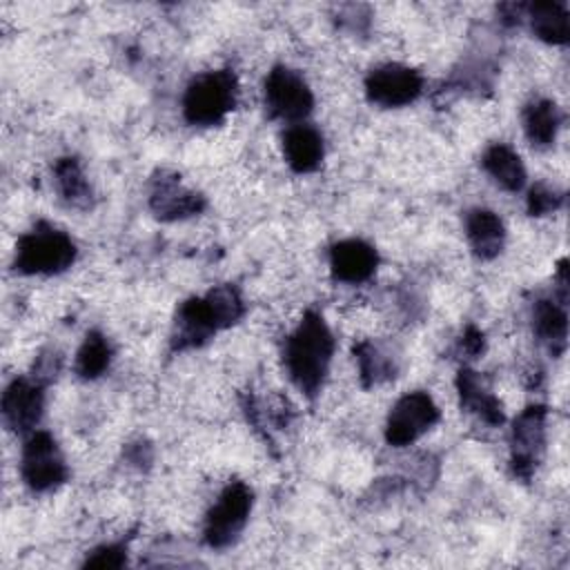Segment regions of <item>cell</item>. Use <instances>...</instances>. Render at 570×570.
Wrapping results in <instances>:
<instances>
[{"instance_id":"obj_4","label":"cell","mask_w":570,"mask_h":570,"mask_svg":"<svg viewBox=\"0 0 570 570\" xmlns=\"http://www.w3.org/2000/svg\"><path fill=\"white\" fill-rule=\"evenodd\" d=\"M249 510H252V490L240 481L229 483L207 514V523H205L207 543L212 548L229 546L245 528Z\"/></svg>"},{"instance_id":"obj_13","label":"cell","mask_w":570,"mask_h":570,"mask_svg":"<svg viewBox=\"0 0 570 570\" xmlns=\"http://www.w3.org/2000/svg\"><path fill=\"white\" fill-rule=\"evenodd\" d=\"M216 330L218 325L214 321L207 298H189L187 303H183L176 316L174 347L185 350V347L203 345Z\"/></svg>"},{"instance_id":"obj_22","label":"cell","mask_w":570,"mask_h":570,"mask_svg":"<svg viewBox=\"0 0 570 570\" xmlns=\"http://www.w3.org/2000/svg\"><path fill=\"white\" fill-rule=\"evenodd\" d=\"M109 358H111V350H109L107 338L102 334H98V332H89L85 336L82 347L78 350L76 372L82 379H96V376H100L107 370Z\"/></svg>"},{"instance_id":"obj_21","label":"cell","mask_w":570,"mask_h":570,"mask_svg":"<svg viewBox=\"0 0 570 570\" xmlns=\"http://www.w3.org/2000/svg\"><path fill=\"white\" fill-rule=\"evenodd\" d=\"M566 312L554 301H539L534 305V330L541 341L550 345L552 352H561L566 345Z\"/></svg>"},{"instance_id":"obj_6","label":"cell","mask_w":570,"mask_h":570,"mask_svg":"<svg viewBox=\"0 0 570 570\" xmlns=\"http://www.w3.org/2000/svg\"><path fill=\"white\" fill-rule=\"evenodd\" d=\"M439 421V407L434 405L432 396L425 392H412L399 399L392 407L385 439L387 443L401 448L416 441L423 432H428Z\"/></svg>"},{"instance_id":"obj_8","label":"cell","mask_w":570,"mask_h":570,"mask_svg":"<svg viewBox=\"0 0 570 570\" xmlns=\"http://www.w3.org/2000/svg\"><path fill=\"white\" fill-rule=\"evenodd\" d=\"M423 87L419 71L405 65H383L365 78L367 98L381 107H401L412 102Z\"/></svg>"},{"instance_id":"obj_7","label":"cell","mask_w":570,"mask_h":570,"mask_svg":"<svg viewBox=\"0 0 570 570\" xmlns=\"http://www.w3.org/2000/svg\"><path fill=\"white\" fill-rule=\"evenodd\" d=\"M22 476L29 488L45 492L60 485L67 476L62 454L47 432H33L22 450Z\"/></svg>"},{"instance_id":"obj_16","label":"cell","mask_w":570,"mask_h":570,"mask_svg":"<svg viewBox=\"0 0 570 570\" xmlns=\"http://www.w3.org/2000/svg\"><path fill=\"white\" fill-rule=\"evenodd\" d=\"M456 385H459V394H461V405L463 407L476 412L490 425L503 423V412H501L499 401L490 392H485L481 387V381H479V376L474 372L461 370L459 379H456Z\"/></svg>"},{"instance_id":"obj_18","label":"cell","mask_w":570,"mask_h":570,"mask_svg":"<svg viewBox=\"0 0 570 570\" xmlns=\"http://www.w3.org/2000/svg\"><path fill=\"white\" fill-rule=\"evenodd\" d=\"M532 31L552 45L568 42V11L561 2H534L530 7Z\"/></svg>"},{"instance_id":"obj_17","label":"cell","mask_w":570,"mask_h":570,"mask_svg":"<svg viewBox=\"0 0 570 570\" xmlns=\"http://www.w3.org/2000/svg\"><path fill=\"white\" fill-rule=\"evenodd\" d=\"M483 167L503 189L517 191L525 183V169L521 158L505 145H492L483 154Z\"/></svg>"},{"instance_id":"obj_25","label":"cell","mask_w":570,"mask_h":570,"mask_svg":"<svg viewBox=\"0 0 570 570\" xmlns=\"http://www.w3.org/2000/svg\"><path fill=\"white\" fill-rule=\"evenodd\" d=\"M559 203H561V196L554 189H550L546 185H534L528 196V212L532 216H541V214L557 209Z\"/></svg>"},{"instance_id":"obj_11","label":"cell","mask_w":570,"mask_h":570,"mask_svg":"<svg viewBox=\"0 0 570 570\" xmlns=\"http://www.w3.org/2000/svg\"><path fill=\"white\" fill-rule=\"evenodd\" d=\"M205 200L196 191H189L180 185L178 176L174 174H160L154 180L151 189V209L156 216L174 220V218H185L191 214H198L203 209Z\"/></svg>"},{"instance_id":"obj_26","label":"cell","mask_w":570,"mask_h":570,"mask_svg":"<svg viewBox=\"0 0 570 570\" xmlns=\"http://www.w3.org/2000/svg\"><path fill=\"white\" fill-rule=\"evenodd\" d=\"M127 561L122 546H102L94 550L91 557H87V568H122Z\"/></svg>"},{"instance_id":"obj_3","label":"cell","mask_w":570,"mask_h":570,"mask_svg":"<svg viewBox=\"0 0 570 570\" xmlns=\"http://www.w3.org/2000/svg\"><path fill=\"white\" fill-rule=\"evenodd\" d=\"M76 258L73 240L45 223L27 232L16 247V269L22 274H56Z\"/></svg>"},{"instance_id":"obj_27","label":"cell","mask_w":570,"mask_h":570,"mask_svg":"<svg viewBox=\"0 0 570 570\" xmlns=\"http://www.w3.org/2000/svg\"><path fill=\"white\" fill-rule=\"evenodd\" d=\"M463 350L468 354H472V356L479 354L483 350V334L479 330H474V327H468L465 334H463Z\"/></svg>"},{"instance_id":"obj_10","label":"cell","mask_w":570,"mask_h":570,"mask_svg":"<svg viewBox=\"0 0 570 570\" xmlns=\"http://www.w3.org/2000/svg\"><path fill=\"white\" fill-rule=\"evenodd\" d=\"M42 414V387L40 383L16 379L2 394V416L13 432H29L36 428Z\"/></svg>"},{"instance_id":"obj_15","label":"cell","mask_w":570,"mask_h":570,"mask_svg":"<svg viewBox=\"0 0 570 570\" xmlns=\"http://www.w3.org/2000/svg\"><path fill=\"white\" fill-rule=\"evenodd\" d=\"M465 229L470 245L479 258H494L501 252L505 232L497 214L488 209H474L468 214Z\"/></svg>"},{"instance_id":"obj_9","label":"cell","mask_w":570,"mask_h":570,"mask_svg":"<svg viewBox=\"0 0 570 570\" xmlns=\"http://www.w3.org/2000/svg\"><path fill=\"white\" fill-rule=\"evenodd\" d=\"M546 407L532 405L519 414L512 430V470L517 476L528 479L534 472L539 454L543 450Z\"/></svg>"},{"instance_id":"obj_19","label":"cell","mask_w":570,"mask_h":570,"mask_svg":"<svg viewBox=\"0 0 570 570\" xmlns=\"http://www.w3.org/2000/svg\"><path fill=\"white\" fill-rule=\"evenodd\" d=\"M559 109L554 102L550 100H534L525 107L523 114V125H525V134L530 138L532 145L537 147H548L559 129Z\"/></svg>"},{"instance_id":"obj_24","label":"cell","mask_w":570,"mask_h":570,"mask_svg":"<svg viewBox=\"0 0 570 570\" xmlns=\"http://www.w3.org/2000/svg\"><path fill=\"white\" fill-rule=\"evenodd\" d=\"M354 352H356V356H358L361 376H363L365 385L376 383V381H381V379L387 376L390 367H387V363L383 361V356L379 354L376 347H372V345L365 343V345H358Z\"/></svg>"},{"instance_id":"obj_20","label":"cell","mask_w":570,"mask_h":570,"mask_svg":"<svg viewBox=\"0 0 570 570\" xmlns=\"http://www.w3.org/2000/svg\"><path fill=\"white\" fill-rule=\"evenodd\" d=\"M56 183L67 203L73 207H89L91 205V187L78 165L76 158H60L53 165Z\"/></svg>"},{"instance_id":"obj_23","label":"cell","mask_w":570,"mask_h":570,"mask_svg":"<svg viewBox=\"0 0 570 570\" xmlns=\"http://www.w3.org/2000/svg\"><path fill=\"white\" fill-rule=\"evenodd\" d=\"M205 298L209 303V309L214 314V321H216L218 330L229 327L232 323H236L243 316L240 294L232 285H218Z\"/></svg>"},{"instance_id":"obj_2","label":"cell","mask_w":570,"mask_h":570,"mask_svg":"<svg viewBox=\"0 0 570 570\" xmlns=\"http://www.w3.org/2000/svg\"><path fill=\"white\" fill-rule=\"evenodd\" d=\"M238 82L227 69L207 71L191 80L183 98L185 118L191 125H218L236 105Z\"/></svg>"},{"instance_id":"obj_5","label":"cell","mask_w":570,"mask_h":570,"mask_svg":"<svg viewBox=\"0 0 570 570\" xmlns=\"http://www.w3.org/2000/svg\"><path fill=\"white\" fill-rule=\"evenodd\" d=\"M265 105L274 118L301 120L312 111L307 82L289 67H274L265 80Z\"/></svg>"},{"instance_id":"obj_14","label":"cell","mask_w":570,"mask_h":570,"mask_svg":"<svg viewBox=\"0 0 570 570\" xmlns=\"http://www.w3.org/2000/svg\"><path fill=\"white\" fill-rule=\"evenodd\" d=\"M283 154L294 171H314L323 160V138L309 125H294L283 136Z\"/></svg>"},{"instance_id":"obj_1","label":"cell","mask_w":570,"mask_h":570,"mask_svg":"<svg viewBox=\"0 0 570 570\" xmlns=\"http://www.w3.org/2000/svg\"><path fill=\"white\" fill-rule=\"evenodd\" d=\"M334 352V338L323 316L307 312L285 343V365L292 381L309 396L323 385Z\"/></svg>"},{"instance_id":"obj_12","label":"cell","mask_w":570,"mask_h":570,"mask_svg":"<svg viewBox=\"0 0 570 570\" xmlns=\"http://www.w3.org/2000/svg\"><path fill=\"white\" fill-rule=\"evenodd\" d=\"M376 252L356 238L341 240L330 252V267L334 278L343 283H361L370 278L376 269Z\"/></svg>"}]
</instances>
